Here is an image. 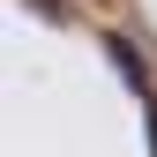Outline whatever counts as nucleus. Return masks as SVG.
Returning <instances> with one entry per match:
<instances>
[{"label":"nucleus","mask_w":157,"mask_h":157,"mask_svg":"<svg viewBox=\"0 0 157 157\" xmlns=\"http://www.w3.org/2000/svg\"><path fill=\"white\" fill-rule=\"evenodd\" d=\"M105 52H112V67H120V82H127L135 97H157V90H150V67H142V45H127V37L112 30V37H105Z\"/></svg>","instance_id":"obj_1"}]
</instances>
